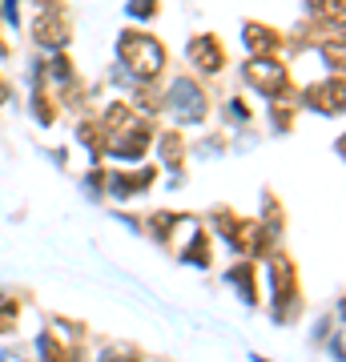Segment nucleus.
Instances as JSON below:
<instances>
[]
</instances>
